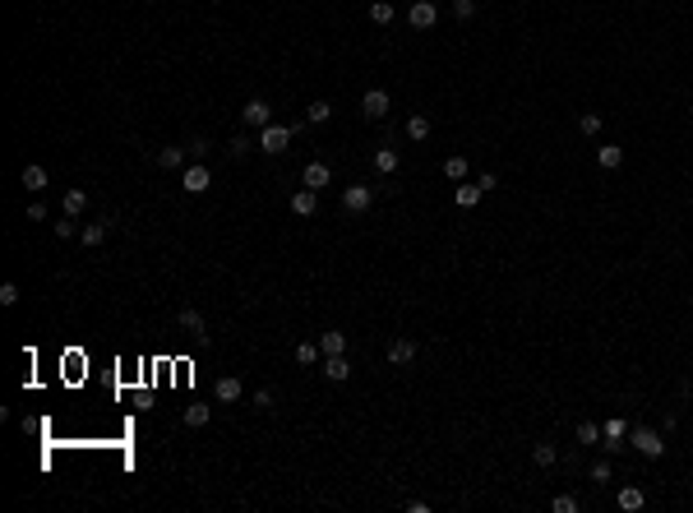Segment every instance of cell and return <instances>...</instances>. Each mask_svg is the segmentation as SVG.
<instances>
[{
	"label": "cell",
	"mask_w": 693,
	"mask_h": 513,
	"mask_svg": "<svg viewBox=\"0 0 693 513\" xmlns=\"http://www.w3.org/2000/svg\"><path fill=\"white\" fill-rule=\"evenodd\" d=\"M208 416H213V407H208V403H194V407H185V425H190V430H199V425H208Z\"/></svg>",
	"instance_id": "ffe728a7"
},
{
	"label": "cell",
	"mask_w": 693,
	"mask_h": 513,
	"mask_svg": "<svg viewBox=\"0 0 693 513\" xmlns=\"http://www.w3.org/2000/svg\"><path fill=\"white\" fill-rule=\"evenodd\" d=\"M629 444H633L638 453H643V458H652V463H656V458L665 453V439L656 435L652 425H629Z\"/></svg>",
	"instance_id": "6da1fadb"
},
{
	"label": "cell",
	"mask_w": 693,
	"mask_h": 513,
	"mask_svg": "<svg viewBox=\"0 0 693 513\" xmlns=\"http://www.w3.org/2000/svg\"><path fill=\"white\" fill-rule=\"evenodd\" d=\"M241 121H245V130H254V134H259L263 125H273V107H268L263 97H250L245 111H241Z\"/></svg>",
	"instance_id": "3957f363"
},
{
	"label": "cell",
	"mask_w": 693,
	"mask_h": 513,
	"mask_svg": "<svg viewBox=\"0 0 693 513\" xmlns=\"http://www.w3.org/2000/svg\"><path fill=\"white\" fill-rule=\"evenodd\" d=\"M550 509H554V513H578V499H573V495H554Z\"/></svg>",
	"instance_id": "836d02e7"
},
{
	"label": "cell",
	"mask_w": 693,
	"mask_h": 513,
	"mask_svg": "<svg viewBox=\"0 0 693 513\" xmlns=\"http://www.w3.org/2000/svg\"><path fill=\"white\" fill-rule=\"evenodd\" d=\"M208 185H213V171L203 167V162H194V167L181 171V190H185V194H203Z\"/></svg>",
	"instance_id": "5b68a950"
},
{
	"label": "cell",
	"mask_w": 693,
	"mask_h": 513,
	"mask_svg": "<svg viewBox=\"0 0 693 513\" xmlns=\"http://www.w3.org/2000/svg\"><path fill=\"white\" fill-rule=\"evenodd\" d=\"M107 232H111V222H88L79 236H83V245H102V241H107Z\"/></svg>",
	"instance_id": "603a6c76"
},
{
	"label": "cell",
	"mask_w": 693,
	"mask_h": 513,
	"mask_svg": "<svg viewBox=\"0 0 693 513\" xmlns=\"http://www.w3.org/2000/svg\"><path fill=\"white\" fill-rule=\"evenodd\" d=\"M250 148H259V139H250V134H236V139L227 143V153H231V157H245Z\"/></svg>",
	"instance_id": "f1b7e54d"
},
{
	"label": "cell",
	"mask_w": 693,
	"mask_h": 513,
	"mask_svg": "<svg viewBox=\"0 0 693 513\" xmlns=\"http://www.w3.org/2000/svg\"><path fill=\"white\" fill-rule=\"evenodd\" d=\"M0 305H19V282H5V287H0Z\"/></svg>",
	"instance_id": "d590c367"
},
{
	"label": "cell",
	"mask_w": 693,
	"mask_h": 513,
	"mask_svg": "<svg viewBox=\"0 0 693 513\" xmlns=\"http://www.w3.org/2000/svg\"><path fill=\"white\" fill-rule=\"evenodd\" d=\"M601 125H605V121H601V111H583V116H578V134L596 139V134H601Z\"/></svg>",
	"instance_id": "7402d4cb"
},
{
	"label": "cell",
	"mask_w": 693,
	"mask_h": 513,
	"mask_svg": "<svg viewBox=\"0 0 693 513\" xmlns=\"http://www.w3.org/2000/svg\"><path fill=\"white\" fill-rule=\"evenodd\" d=\"M319 361V342H301L296 347V365H314Z\"/></svg>",
	"instance_id": "4dcf8cb0"
},
{
	"label": "cell",
	"mask_w": 693,
	"mask_h": 513,
	"mask_svg": "<svg viewBox=\"0 0 693 513\" xmlns=\"http://www.w3.org/2000/svg\"><path fill=\"white\" fill-rule=\"evenodd\" d=\"M254 139H259V153H282V148L296 139V130H292V121H287V125H277V121H273V125H263Z\"/></svg>",
	"instance_id": "7a4b0ae2"
},
{
	"label": "cell",
	"mask_w": 693,
	"mask_h": 513,
	"mask_svg": "<svg viewBox=\"0 0 693 513\" xmlns=\"http://www.w3.org/2000/svg\"><path fill=\"white\" fill-rule=\"evenodd\" d=\"M416 361V342L412 338H393L388 342V365H412Z\"/></svg>",
	"instance_id": "30bf717a"
},
{
	"label": "cell",
	"mask_w": 693,
	"mask_h": 513,
	"mask_svg": "<svg viewBox=\"0 0 693 513\" xmlns=\"http://www.w3.org/2000/svg\"><path fill=\"white\" fill-rule=\"evenodd\" d=\"M314 194H319V190H296V194H292V213H296V218H310V213L319 208Z\"/></svg>",
	"instance_id": "4fadbf2b"
},
{
	"label": "cell",
	"mask_w": 693,
	"mask_h": 513,
	"mask_svg": "<svg viewBox=\"0 0 693 513\" xmlns=\"http://www.w3.org/2000/svg\"><path fill=\"white\" fill-rule=\"evenodd\" d=\"M176 319H181V328L190 333V338H203V333H208V324H203V314H199V310H190V305H185V310L176 314Z\"/></svg>",
	"instance_id": "5bb4252c"
},
{
	"label": "cell",
	"mask_w": 693,
	"mask_h": 513,
	"mask_svg": "<svg viewBox=\"0 0 693 513\" xmlns=\"http://www.w3.org/2000/svg\"><path fill=\"white\" fill-rule=\"evenodd\" d=\"M596 162H601V167H605V171H615L619 162H624V148H619V143H605V148H601V153H596Z\"/></svg>",
	"instance_id": "cb8c5ba5"
},
{
	"label": "cell",
	"mask_w": 693,
	"mask_h": 513,
	"mask_svg": "<svg viewBox=\"0 0 693 513\" xmlns=\"http://www.w3.org/2000/svg\"><path fill=\"white\" fill-rule=\"evenodd\" d=\"M643 504H647V495H643V490H638V485H624V490H619V509L638 513V509H643Z\"/></svg>",
	"instance_id": "44dd1931"
},
{
	"label": "cell",
	"mask_w": 693,
	"mask_h": 513,
	"mask_svg": "<svg viewBox=\"0 0 693 513\" xmlns=\"http://www.w3.org/2000/svg\"><path fill=\"white\" fill-rule=\"evenodd\" d=\"M328 116H333V107H328V102H310V107H305V121H310V125H323Z\"/></svg>",
	"instance_id": "f546056e"
},
{
	"label": "cell",
	"mask_w": 693,
	"mask_h": 513,
	"mask_svg": "<svg viewBox=\"0 0 693 513\" xmlns=\"http://www.w3.org/2000/svg\"><path fill=\"white\" fill-rule=\"evenodd\" d=\"M407 139H416V143L430 139V116H412V121H407Z\"/></svg>",
	"instance_id": "484cf974"
},
{
	"label": "cell",
	"mask_w": 693,
	"mask_h": 513,
	"mask_svg": "<svg viewBox=\"0 0 693 513\" xmlns=\"http://www.w3.org/2000/svg\"><path fill=\"white\" fill-rule=\"evenodd\" d=\"M532 463H536V467H554V463H559V449H554V444H536V449H532Z\"/></svg>",
	"instance_id": "83f0119b"
},
{
	"label": "cell",
	"mask_w": 693,
	"mask_h": 513,
	"mask_svg": "<svg viewBox=\"0 0 693 513\" xmlns=\"http://www.w3.org/2000/svg\"><path fill=\"white\" fill-rule=\"evenodd\" d=\"M319 352H323V356H342V352H347V333L328 328V333L319 338Z\"/></svg>",
	"instance_id": "2e32d148"
},
{
	"label": "cell",
	"mask_w": 693,
	"mask_h": 513,
	"mask_svg": "<svg viewBox=\"0 0 693 513\" xmlns=\"http://www.w3.org/2000/svg\"><path fill=\"white\" fill-rule=\"evenodd\" d=\"M19 181H23V185L37 194V190H46V167H42V162H28V167L19 171Z\"/></svg>",
	"instance_id": "9a60e30c"
},
{
	"label": "cell",
	"mask_w": 693,
	"mask_h": 513,
	"mask_svg": "<svg viewBox=\"0 0 693 513\" xmlns=\"http://www.w3.org/2000/svg\"><path fill=\"white\" fill-rule=\"evenodd\" d=\"M481 194H485L481 185H458V194H453V199H458V208H476Z\"/></svg>",
	"instance_id": "4316f807"
},
{
	"label": "cell",
	"mask_w": 693,
	"mask_h": 513,
	"mask_svg": "<svg viewBox=\"0 0 693 513\" xmlns=\"http://www.w3.org/2000/svg\"><path fill=\"white\" fill-rule=\"evenodd\" d=\"M476 185L485 190V194H490V190H499V176H494V171H481V176H476Z\"/></svg>",
	"instance_id": "8d00e7d4"
},
{
	"label": "cell",
	"mask_w": 693,
	"mask_h": 513,
	"mask_svg": "<svg viewBox=\"0 0 693 513\" xmlns=\"http://www.w3.org/2000/svg\"><path fill=\"white\" fill-rule=\"evenodd\" d=\"M56 236H61V241H70V236H74V218H65V213H61V222H56Z\"/></svg>",
	"instance_id": "f35d334b"
},
{
	"label": "cell",
	"mask_w": 693,
	"mask_h": 513,
	"mask_svg": "<svg viewBox=\"0 0 693 513\" xmlns=\"http://www.w3.org/2000/svg\"><path fill=\"white\" fill-rule=\"evenodd\" d=\"M453 14H458L462 23H467V19L476 14V0H453Z\"/></svg>",
	"instance_id": "e575fe53"
},
{
	"label": "cell",
	"mask_w": 693,
	"mask_h": 513,
	"mask_svg": "<svg viewBox=\"0 0 693 513\" xmlns=\"http://www.w3.org/2000/svg\"><path fill=\"white\" fill-rule=\"evenodd\" d=\"M213 398L217 403H241V398H245V384H241L236 374H222V379L213 384Z\"/></svg>",
	"instance_id": "ba28073f"
},
{
	"label": "cell",
	"mask_w": 693,
	"mask_h": 513,
	"mask_svg": "<svg viewBox=\"0 0 693 513\" xmlns=\"http://www.w3.org/2000/svg\"><path fill=\"white\" fill-rule=\"evenodd\" d=\"M393 14H398V10H393L388 0H374V5H370V23H379V28H384V23H393Z\"/></svg>",
	"instance_id": "d4e9b609"
},
{
	"label": "cell",
	"mask_w": 693,
	"mask_h": 513,
	"mask_svg": "<svg viewBox=\"0 0 693 513\" xmlns=\"http://www.w3.org/2000/svg\"><path fill=\"white\" fill-rule=\"evenodd\" d=\"M323 379H333V384L352 379V361L347 356H323Z\"/></svg>",
	"instance_id": "8fae6325"
},
{
	"label": "cell",
	"mask_w": 693,
	"mask_h": 513,
	"mask_svg": "<svg viewBox=\"0 0 693 513\" xmlns=\"http://www.w3.org/2000/svg\"><path fill=\"white\" fill-rule=\"evenodd\" d=\"M361 111H365L370 121H384L388 111H393V97H388L384 88H370V93L361 97Z\"/></svg>",
	"instance_id": "8992f818"
},
{
	"label": "cell",
	"mask_w": 693,
	"mask_h": 513,
	"mask_svg": "<svg viewBox=\"0 0 693 513\" xmlns=\"http://www.w3.org/2000/svg\"><path fill=\"white\" fill-rule=\"evenodd\" d=\"M254 407H259V412H273V389H259V393H254Z\"/></svg>",
	"instance_id": "74e56055"
},
{
	"label": "cell",
	"mask_w": 693,
	"mask_h": 513,
	"mask_svg": "<svg viewBox=\"0 0 693 513\" xmlns=\"http://www.w3.org/2000/svg\"><path fill=\"white\" fill-rule=\"evenodd\" d=\"M374 171H379V176H393V171H398V148H374Z\"/></svg>",
	"instance_id": "ac0fdd59"
},
{
	"label": "cell",
	"mask_w": 693,
	"mask_h": 513,
	"mask_svg": "<svg viewBox=\"0 0 693 513\" xmlns=\"http://www.w3.org/2000/svg\"><path fill=\"white\" fill-rule=\"evenodd\" d=\"M157 167L162 171H185V148H176V143L157 148Z\"/></svg>",
	"instance_id": "7c38bea8"
},
{
	"label": "cell",
	"mask_w": 693,
	"mask_h": 513,
	"mask_svg": "<svg viewBox=\"0 0 693 513\" xmlns=\"http://www.w3.org/2000/svg\"><path fill=\"white\" fill-rule=\"evenodd\" d=\"M444 176H448V181H467V157H448Z\"/></svg>",
	"instance_id": "1f68e13d"
},
{
	"label": "cell",
	"mask_w": 693,
	"mask_h": 513,
	"mask_svg": "<svg viewBox=\"0 0 693 513\" xmlns=\"http://www.w3.org/2000/svg\"><path fill=\"white\" fill-rule=\"evenodd\" d=\"M83 208H88V194H83V190H65V199H61V213H65V218H79Z\"/></svg>",
	"instance_id": "e0dca14e"
},
{
	"label": "cell",
	"mask_w": 693,
	"mask_h": 513,
	"mask_svg": "<svg viewBox=\"0 0 693 513\" xmlns=\"http://www.w3.org/2000/svg\"><path fill=\"white\" fill-rule=\"evenodd\" d=\"M407 23H412L416 32H430L434 23H439V10H434V0H416L412 10H407Z\"/></svg>",
	"instance_id": "277c9868"
},
{
	"label": "cell",
	"mask_w": 693,
	"mask_h": 513,
	"mask_svg": "<svg viewBox=\"0 0 693 513\" xmlns=\"http://www.w3.org/2000/svg\"><path fill=\"white\" fill-rule=\"evenodd\" d=\"M46 218V203H28V222H42Z\"/></svg>",
	"instance_id": "ab89813d"
},
{
	"label": "cell",
	"mask_w": 693,
	"mask_h": 513,
	"mask_svg": "<svg viewBox=\"0 0 693 513\" xmlns=\"http://www.w3.org/2000/svg\"><path fill=\"white\" fill-rule=\"evenodd\" d=\"M370 203H374V190L370 185H347L342 190V208H347V213H365Z\"/></svg>",
	"instance_id": "52a82bcc"
},
{
	"label": "cell",
	"mask_w": 693,
	"mask_h": 513,
	"mask_svg": "<svg viewBox=\"0 0 693 513\" xmlns=\"http://www.w3.org/2000/svg\"><path fill=\"white\" fill-rule=\"evenodd\" d=\"M578 444H601V425L596 421H583V425H578Z\"/></svg>",
	"instance_id": "d6a6232c"
},
{
	"label": "cell",
	"mask_w": 693,
	"mask_h": 513,
	"mask_svg": "<svg viewBox=\"0 0 693 513\" xmlns=\"http://www.w3.org/2000/svg\"><path fill=\"white\" fill-rule=\"evenodd\" d=\"M587 481H596V485L615 481V467H610V458H596V463L587 467Z\"/></svg>",
	"instance_id": "d6986e66"
},
{
	"label": "cell",
	"mask_w": 693,
	"mask_h": 513,
	"mask_svg": "<svg viewBox=\"0 0 693 513\" xmlns=\"http://www.w3.org/2000/svg\"><path fill=\"white\" fill-rule=\"evenodd\" d=\"M328 181H333L328 162H305V171H301V185H305V190H323Z\"/></svg>",
	"instance_id": "9c48e42d"
}]
</instances>
